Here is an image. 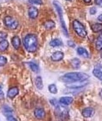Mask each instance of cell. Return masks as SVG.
<instances>
[{"label": "cell", "mask_w": 102, "mask_h": 121, "mask_svg": "<svg viewBox=\"0 0 102 121\" xmlns=\"http://www.w3.org/2000/svg\"><path fill=\"white\" fill-rule=\"evenodd\" d=\"M60 105H63V106H68L69 104H71L73 103V98L70 97V96H63V97L60 98Z\"/></svg>", "instance_id": "obj_8"}, {"label": "cell", "mask_w": 102, "mask_h": 121, "mask_svg": "<svg viewBox=\"0 0 102 121\" xmlns=\"http://www.w3.org/2000/svg\"><path fill=\"white\" fill-rule=\"evenodd\" d=\"M102 39H101V36H99L95 42V45H96V49L98 50V51H100L102 48Z\"/></svg>", "instance_id": "obj_25"}, {"label": "cell", "mask_w": 102, "mask_h": 121, "mask_svg": "<svg viewBox=\"0 0 102 121\" xmlns=\"http://www.w3.org/2000/svg\"><path fill=\"white\" fill-rule=\"evenodd\" d=\"M12 44H13V46L15 50H18L20 46V37L17 36V35H15V36L13 37V39H12Z\"/></svg>", "instance_id": "obj_13"}, {"label": "cell", "mask_w": 102, "mask_h": 121, "mask_svg": "<svg viewBox=\"0 0 102 121\" xmlns=\"http://www.w3.org/2000/svg\"><path fill=\"white\" fill-rule=\"evenodd\" d=\"M53 5L55 6L56 8V11H57V13L59 14V17H60V24H61V27H62V31H63V33L66 36L68 37V29H67V27H66V25H65V22H64V20H63V18H62V15H63V12H62V8H61V5L60 4L57 2V1H53Z\"/></svg>", "instance_id": "obj_4"}, {"label": "cell", "mask_w": 102, "mask_h": 121, "mask_svg": "<svg viewBox=\"0 0 102 121\" xmlns=\"http://www.w3.org/2000/svg\"><path fill=\"white\" fill-rule=\"evenodd\" d=\"M3 112L4 114L5 115V116H9V115H14L13 113H14V110L12 109V108H10L9 106H4L3 108Z\"/></svg>", "instance_id": "obj_20"}, {"label": "cell", "mask_w": 102, "mask_h": 121, "mask_svg": "<svg viewBox=\"0 0 102 121\" xmlns=\"http://www.w3.org/2000/svg\"><path fill=\"white\" fill-rule=\"evenodd\" d=\"M23 43L25 49L29 52H35L37 50L38 42L37 36L33 34H28L23 39Z\"/></svg>", "instance_id": "obj_1"}, {"label": "cell", "mask_w": 102, "mask_h": 121, "mask_svg": "<svg viewBox=\"0 0 102 121\" xmlns=\"http://www.w3.org/2000/svg\"><path fill=\"white\" fill-rule=\"evenodd\" d=\"M73 29L75 31L76 34L78 35L79 36L82 37V38H85L86 35H87V32H86V29H85V27L83 25V24L79 21V20H74L73 22Z\"/></svg>", "instance_id": "obj_3"}, {"label": "cell", "mask_w": 102, "mask_h": 121, "mask_svg": "<svg viewBox=\"0 0 102 121\" xmlns=\"http://www.w3.org/2000/svg\"><path fill=\"white\" fill-rule=\"evenodd\" d=\"M35 84L37 86L38 89H42L44 87V84H43V79L40 76H37L35 80Z\"/></svg>", "instance_id": "obj_16"}, {"label": "cell", "mask_w": 102, "mask_h": 121, "mask_svg": "<svg viewBox=\"0 0 102 121\" xmlns=\"http://www.w3.org/2000/svg\"><path fill=\"white\" fill-rule=\"evenodd\" d=\"M1 87H1V86H0V89H1Z\"/></svg>", "instance_id": "obj_37"}, {"label": "cell", "mask_w": 102, "mask_h": 121, "mask_svg": "<svg viewBox=\"0 0 102 121\" xmlns=\"http://www.w3.org/2000/svg\"><path fill=\"white\" fill-rule=\"evenodd\" d=\"M44 27H45V29H48V30H50L51 28H53L55 27V22H53L52 20H47L45 23H44Z\"/></svg>", "instance_id": "obj_22"}, {"label": "cell", "mask_w": 102, "mask_h": 121, "mask_svg": "<svg viewBox=\"0 0 102 121\" xmlns=\"http://www.w3.org/2000/svg\"><path fill=\"white\" fill-rule=\"evenodd\" d=\"M98 20H99V22H101V20H102V16H101V15H99V18H98Z\"/></svg>", "instance_id": "obj_36"}, {"label": "cell", "mask_w": 102, "mask_h": 121, "mask_svg": "<svg viewBox=\"0 0 102 121\" xmlns=\"http://www.w3.org/2000/svg\"><path fill=\"white\" fill-rule=\"evenodd\" d=\"M94 114V110L92 108H85L84 110L82 111V115L84 118H91Z\"/></svg>", "instance_id": "obj_11"}, {"label": "cell", "mask_w": 102, "mask_h": 121, "mask_svg": "<svg viewBox=\"0 0 102 121\" xmlns=\"http://www.w3.org/2000/svg\"><path fill=\"white\" fill-rule=\"evenodd\" d=\"M8 45H9V44H8L7 40L4 39V40L1 41V42H0V51L3 52V51H6V49L8 48Z\"/></svg>", "instance_id": "obj_19"}, {"label": "cell", "mask_w": 102, "mask_h": 121, "mask_svg": "<svg viewBox=\"0 0 102 121\" xmlns=\"http://www.w3.org/2000/svg\"><path fill=\"white\" fill-rule=\"evenodd\" d=\"M4 23L5 25L8 28H10V29H16L19 26V22H18L17 20L14 19V18L10 17V16H6V17L4 19Z\"/></svg>", "instance_id": "obj_5"}, {"label": "cell", "mask_w": 102, "mask_h": 121, "mask_svg": "<svg viewBox=\"0 0 102 121\" xmlns=\"http://www.w3.org/2000/svg\"><path fill=\"white\" fill-rule=\"evenodd\" d=\"M92 29L93 32L95 33H98V32H100L102 29V25L101 23H96V24H92Z\"/></svg>", "instance_id": "obj_21"}, {"label": "cell", "mask_w": 102, "mask_h": 121, "mask_svg": "<svg viewBox=\"0 0 102 121\" xmlns=\"http://www.w3.org/2000/svg\"><path fill=\"white\" fill-rule=\"evenodd\" d=\"M38 15V10L37 8H36L35 6H32L28 9V16L31 19H36Z\"/></svg>", "instance_id": "obj_12"}, {"label": "cell", "mask_w": 102, "mask_h": 121, "mask_svg": "<svg viewBox=\"0 0 102 121\" xmlns=\"http://www.w3.org/2000/svg\"><path fill=\"white\" fill-rule=\"evenodd\" d=\"M6 118L9 121H16L17 120V119L14 117V115H9V116H6Z\"/></svg>", "instance_id": "obj_30"}, {"label": "cell", "mask_w": 102, "mask_h": 121, "mask_svg": "<svg viewBox=\"0 0 102 121\" xmlns=\"http://www.w3.org/2000/svg\"><path fill=\"white\" fill-rule=\"evenodd\" d=\"M93 74L96 78H98L99 81L102 80V72H101V67L100 65L99 66H96L94 69H93Z\"/></svg>", "instance_id": "obj_14"}, {"label": "cell", "mask_w": 102, "mask_h": 121, "mask_svg": "<svg viewBox=\"0 0 102 121\" xmlns=\"http://www.w3.org/2000/svg\"><path fill=\"white\" fill-rule=\"evenodd\" d=\"M68 45L70 46V47H75V44L74 43V42H72V41H68Z\"/></svg>", "instance_id": "obj_33"}, {"label": "cell", "mask_w": 102, "mask_h": 121, "mask_svg": "<svg viewBox=\"0 0 102 121\" xmlns=\"http://www.w3.org/2000/svg\"><path fill=\"white\" fill-rule=\"evenodd\" d=\"M71 65L74 68H79L80 67V65H81V61H80V59L79 58H73L71 60Z\"/></svg>", "instance_id": "obj_23"}, {"label": "cell", "mask_w": 102, "mask_h": 121, "mask_svg": "<svg viewBox=\"0 0 102 121\" xmlns=\"http://www.w3.org/2000/svg\"><path fill=\"white\" fill-rule=\"evenodd\" d=\"M51 60L54 61V62H58V61H60L63 59L64 57V54L61 51H56L54 53L51 55Z\"/></svg>", "instance_id": "obj_9"}, {"label": "cell", "mask_w": 102, "mask_h": 121, "mask_svg": "<svg viewBox=\"0 0 102 121\" xmlns=\"http://www.w3.org/2000/svg\"><path fill=\"white\" fill-rule=\"evenodd\" d=\"M89 83L88 81H74V82H69L67 84V87H75V88H77V87H83L84 86Z\"/></svg>", "instance_id": "obj_6"}, {"label": "cell", "mask_w": 102, "mask_h": 121, "mask_svg": "<svg viewBox=\"0 0 102 121\" xmlns=\"http://www.w3.org/2000/svg\"><path fill=\"white\" fill-rule=\"evenodd\" d=\"M102 0H95V4H97V5H101V2Z\"/></svg>", "instance_id": "obj_34"}, {"label": "cell", "mask_w": 102, "mask_h": 121, "mask_svg": "<svg viewBox=\"0 0 102 121\" xmlns=\"http://www.w3.org/2000/svg\"><path fill=\"white\" fill-rule=\"evenodd\" d=\"M87 79H89V75L86 73H68L63 75V77L61 78L62 81H64L66 83L78 81H84Z\"/></svg>", "instance_id": "obj_2"}, {"label": "cell", "mask_w": 102, "mask_h": 121, "mask_svg": "<svg viewBox=\"0 0 102 121\" xmlns=\"http://www.w3.org/2000/svg\"><path fill=\"white\" fill-rule=\"evenodd\" d=\"M6 37H7L6 33H5V32H1V31H0V39L4 40V39H6Z\"/></svg>", "instance_id": "obj_29"}, {"label": "cell", "mask_w": 102, "mask_h": 121, "mask_svg": "<svg viewBox=\"0 0 102 121\" xmlns=\"http://www.w3.org/2000/svg\"><path fill=\"white\" fill-rule=\"evenodd\" d=\"M48 89L49 91L51 92V94H57V92H58V88L56 87V85L55 84H51L48 86Z\"/></svg>", "instance_id": "obj_24"}, {"label": "cell", "mask_w": 102, "mask_h": 121, "mask_svg": "<svg viewBox=\"0 0 102 121\" xmlns=\"http://www.w3.org/2000/svg\"><path fill=\"white\" fill-rule=\"evenodd\" d=\"M34 115L37 119H43L45 117V111L43 108H37L34 111Z\"/></svg>", "instance_id": "obj_7"}, {"label": "cell", "mask_w": 102, "mask_h": 121, "mask_svg": "<svg viewBox=\"0 0 102 121\" xmlns=\"http://www.w3.org/2000/svg\"><path fill=\"white\" fill-rule=\"evenodd\" d=\"M18 94H19V88L17 87H11L10 89L8 90L7 96L9 98H11V99H14Z\"/></svg>", "instance_id": "obj_10"}, {"label": "cell", "mask_w": 102, "mask_h": 121, "mask_svg": "<svg viewBox=\"0 0 102 121\" xmlns=\"http://www.w3.org/2000/svg\"><path fill=\"white\" fill-rule=\"evenodd\" d=\"M51 104H53V105L55 106V108L59 107V106L60 105V102L56 101V99H51Z\"/></svg>", "instance_id": "obj_28"}, {"label": "cell", "mask_w": 102, "mask_h": 121, "mask_svg": "<svg viewBox=\"0 0 102 121\" xmlns=\"http://www.w3.org/2000/svg\"><path fill=\"white\" fill-rule=\"evenodd\" d=\"M28 66L30 67V69L34 73H39V66H38V65H37L36 63L34 62H28Z\"/></svg>", "instance_id": "obj_18"}, {"label": "cell", "mask_w": 102, "mask_h": 121, "mask_svg": "<svg viewBox=\"0 0 102 121\" xmlns=\"http://www.w3.org/2000/svg\"><path fill=\"white\" fill-rule=\"evenodd\" d=\"M6 63H7L6 57L0 55V65H6Z\"/></svg>", "instance_id": "obj_26"}, {"label": "cell", "mask_w": 102, "mask_h": 121, "mask_svg": "<svg viewBox=\"0 0 102 121\" xmlns=\"http://www.w3.org/2000/svg\"><path fill=\"white\" fill-rule=\"evenodd\" d=\"M4 98H5V94L3 91L0 90V100H4Z\"/></svg>", "instance_id": "obj_32"}, {"label": "cell", "mask_w": 102, "mask_h": 121, "mask_svg": "<svg viewBox=\"0 0 102 121\" xmlns=\"http://www.w3.org/2000/svg\"><path fill=\"white\" fill-rule=\"evenodd\" d=\"M96 13H97V9H96L95 7H92V8L90 9V13L92 14V15L95 14Z\"/></svg>", "instance_id": "obj_31"}, {"label": "cell", "mask_w": 102, "mask_h": 121, "mask_svg": "<svg viewBox=\"0 0 102 121\" xmlns=\"http://www.w3.org/2000/svg\"><path fill=\"white\" fill-rule=\"evenodd\" d=\"M62 44L63 43H62L61 40H60L58 38L51 40V43H50V45H51V47H60V46H62Z\"/></svg>", "instance_id": "obj_17"}, {"label": "cell", "mask_w": 102, "mask_h": 121, "mask_svg": "<svg viewBox=\"0 0 102 121\" xmlns=\"http://www.w3.org/2000/svg\"><path fill=\"white\" fill-rule=\"evenodd\" d=\"M76 52H77V54H78L79 56H81V57H86V58H88L89 57V53L87 52V51L85 50L84 48L78 47L77 48V50H76Z\"/></svg>", "instance_id": "obj_15"}, {"label": "cell", "mask_w": 102, "mask_h": 121, "mask_svg": "<svg viewBox=\"0 0 102 121\" xmlns=\"http://www.w3.org/2000/svg\"><path fill=\"white\" fill-rule=\"evenodd\" d=\"M30 4H43V1L42 0H29L28 1Z\"/></svg>", "instance_id": "obj_27"}, {"label": "cell", "mask_w": 102, "mask_h": 121, "mask_svg": "<svg viewBox=\"0 0 102 121\" xmlns=\"http://www.w3.org/2000/svg\"><path fill=\"white\" fill-rule=\"evenodd\" d=\"M83 2L86 4H89V3H91L92 2V0H83Z\"/></svg>", "instance_id": "obj_35"}, {"label": "cell", "mask_w": 102, "mask_h": 121, "mask_svg": "<svg viewBox=\"0 0 102 121\" xmlns=\"http://www.w3.org/2000/svg\"><path fill=\"white\" fill-rule=\"evenodd\" d=\"M68 1H70V0H68Z\"/></svg>", "instance_id": "obj_38"}]
</instances>
